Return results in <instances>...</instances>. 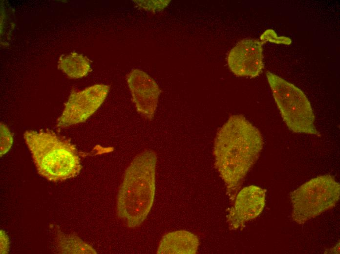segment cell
<instances>
[{
  "instance_id": "obj_8",
  "label": "cell",
  "mask_w": 340,
  "mask_h": 254,
  "mask_svg": "<svg viewBox=\"0 0 340 254\" xmlns=\"http://www.w3.org/2000/svg\"><path fill=\"white\" fill-rule=\"evenodd\" d=\"M127 82L137 112L151 120L161 92L158 85L149 74L139 69L128 73Z\"/></svg>"
},
{
  "instance_id": "obj_11",
  "label": "cell",
  "mask_w": 340,
  "mask_h": 254,
  "mask_svg": "<svg viewBox=\"0 0 340 254\" xmlns=\"http://www.w3.org/2000/svg\"><path fill=\"white\" fill-rule=\"evenodd\" d=\"M58 67L72 79L85 77L91 71L89 59L76 52L61 56L58 61Z\"/></svg>"
},
{
  "instance_id": "obj_10",
  "label": "cell",
  "mask_w": 340,
  "mask_h": 254,
  "mask_svg": "<svg viewBox=\"0 0 340 254\" xmlns=\"http://www.w3.org/2000/svg\"><path fill=\"white\" fill-rule=\"evenodd\" d=\"M199 241L193 233L184 230L169 233L162 238L157 254H193L198 249Z\"/></svg>"
},
{
  "instance_id": "obj_14",
  "label": "cell",
  "mask_w": 340,
  "mask_h": 254,
  "mask_svg": "<svg viewBox=\"0 0 340 254\" xmlns=\"http://www.w3.org/2000/svg\"><path fill=\"white\" fill-rule=\"evenodd\" d=\"M260 40L262 43L268 41L276 43L289 45L292 42L291 39L288 37L277 36L275 32L271 29L265 30L260 36Z\"/></svg>"
},
{
  "instance_id": "obj_9",
  "label": "cell",
  "mask_w": 340,
  "mask_h": 254,
  "mask_svg": "<svg viewBox=\"0 0 340 254\" xmlns=\"http://www.w3.org/2000/svg\"><path fill=\"white\" fill-rule=\"evenodd\" d=\"M266 190L251 185L242 189L235 196L234 206L227 216L229 228L242 229L245 223L257 217L265 205Z\"/></svg>"
},
{
  "instance_id": "obj_5",
  "label": "cell",
  "mask_w": 340,
  "mask_h": 254,
  "mask_svg": "<svg viewBox=\"0 0 340 254\" xmlns=\"http://www.w3.org/2000/svg\"><path fill=\"white\" fill-rule=\"evenodd\" d=\"M340 183L330 175L314 178L291 193L292 217L298 224L332 209L340 199Z\"/></svg>"
},
{
  "instance_id": "obj_6",
  "label": "cell",
  "mask_w": 340,
  "mask_h": 254,
  "mask_svg": "<svg viewBox=\"0 0 340 254\" xmlns=\"http://www.w3.org/2000/svg\"><path fill=\"white\" fill-rule=\"evenodd\" d=\"M109 89L108 85L96 84L81 91H72L58 119L57 127H65L85 122L103 103Z\"/></svg>"
},
{
  "instance_id": "obj_1",
  "label": "cell",
  "mask_w": 340,
  "mask_h": 254,
  "mask_svg": "<svg viewBox=\"0 0 340 254\" xmlns=\"http://www.w3.org/2000/svg\"><path fill=\"white\" fill-rule=\"evenodd\" d=\"M260 131L243 115H233L217 131L213 153L215 167L233 201L263 148Z\"/></svg>"
},
{
  "instance_id": "obj_15",
  "label": "cell",
  "mask_w": 340,
  "mask_h": 254,
  "mask_svg": "<svg viewBox=\"0 0 340 254\" xmlns=\"http://www.w3.org/2000/svg\"><path fill=\"white\" fill-rule=\"evenodd\" d=\"M9 248V240L5 233L0 231V254L7 253Z\"/></svg>"
},
{
  "instance_id": "obj_7",
  "label": "cell",
  "mask_w": 340,
  "mask_h": 254,
  "mask_svg": "<svg viewBox=\"0 0 340 254\" xmlns=\"http://www.w3.org/2000/svg\"><path fill=\"white\" fill-rule=\"evenodd\" d=\"M262 43L257 40L244 39L231 49L227 56L228 65L238 77L255 78L264 68Z\"/></svg>"
},
{
  "instance_id": "obj_13",
  "label": "cell",
  "mask_w": 340,
  "mask_h": 254,
  "mask_svg": "<svg viewBox=\"0 0 340 254\" xmlns=\"http://www.w3.org/2000/svg\"><path fill=\"white\" fill-rule=\"evenodd\" d=\"M0 156L6 153L13 143L12 134L9 128L3 123H0Z\"/></svg>"
},
{
  "instance_id": "obj_3",
  "label": "cell",
  "mask_w": 340,
  "mask_h": 254,
  "mask_svg": "<svg viewBox=\"0 0 340 254\" xmlns=\"http://www.w3.org/2000/svg\"><path fill=\"white\" fill-rule=\"evenodd\" d=\"M24 138L40 175L53 182L74 177L82 166L75 147L51 131H26Z\"/></svg>"
},
{
  "instance_id": "obj_4",
  "label": "cell",
  "mask_w": 340,
  "mask_h": 254,
  "mask_svg": "<svg viewBox=\"0 0 340 254\" xmlns=\"http://www.w3.org/2000/svg\"><path fill=\"white\" fill-rule=\"evenodd\" d=\"M266 77L282 119L296 133L319 135L315 115L304 92L294 84L271 72Z\"/></svg>"
},
{
  "instance_id": "obj_2",
  "label": "cell",
  "mask_w": 340,
  "mask_h": 254,
  "mask_svg": "<svg viewBox=\"0 0 340 254\" xmlns=\"http://www.w3.org/2000/svg\"><path fill=\"white\" fill-rule=\"evenodd\" d=\"M157 156L151 150L138 154L127 168L117 196L118 216L128 228L140 225L152 206Z\"/></svg>"
},
{
  "instance_id": "obj_12",
  "label": "cell",
  "mask_w": 340,
  "mask_h": 254,
  "mask_svg": "<svg viewBox=\"0 0 340 254\" xmlns=\"http://www.w3.org/2000/svg\"><path fill=\"white\" fill-rule=\"evenodd\" d=\"M139 8L151 12L160 11L166 7L170 0H133Z\"/></svg>"
}]
</instances>
